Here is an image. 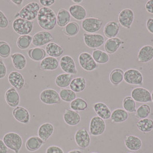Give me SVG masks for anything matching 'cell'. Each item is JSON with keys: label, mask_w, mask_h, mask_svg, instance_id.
Segmentation results:
<instances>
[{"label": "cell", "mask_w": 153, "mask_h": 153, "mask_svg": "<svg viewBox=\"0 0 153 153\" xmlns=\"http://www.w3.org/2000/svg\"><path fill=\"white\" fill-rule=\"evenodd\" d=\"M9 25V20L5 14L0 10V28H7Z\"/></svg>", "instance_id": "46"}, {"label": "cell", "mask_w": 153, "mask_h": 153, "mask_svg": "<svg viewBox=\"0 0 153 153\" xmlns=\"http://www.w3.org/2000/svg\"><path fill=\"white\" fill-rule=\"evenodd\" d=\"M46 54L48 55L49 56L56 58L63 54L64 50L61 46L57 43L51 42L46 45Z\"/></svg>", "instance_id": "32"}, {"label": "cell", "mask_w": 153, "mask_h": 153, "mask_svg": "<svg viewBox=\"0 0 153 153\" xmlns=\"http://www.w3.org/2000/svg\"><path fill=\"white\" fill-rule=\"evenodd\" d=\"M93 110L100 117L104 120H108L111 118L112 112L107 105L102 102H97L93 105Z\"/></svg>", "instance_id": "22"}, {"label": "cell", "mask_w": 153, "mask_h": 153, "mask_svg": "<svg viewBox=\"0 0 153 153\" xmlns=\"http://www.w3.org/2000/svg\"><path fill=\"white\" fill-rule=\"evenodd\" d=\"M54 40L52 34L47 31H41L32 36V44L35 47H40L51 43Z\"/></svg>", "instance_id": "12"}, {"label": "cell", "mask_w": 153, "mask_h": 153, "mask_svg": "<svg viewBox=\"0 0 153 153\" xmlns=\"http://www.w3.org/2000/svg\"><path fill=\"white\" fill-rule=\"evenodd\" d=\"M78 62L79 66L85 71L91 72L99 67L98 64L94 61L92 55L88 52H82L78 56Z\"/></svg>", "instance_id": "7"}, {"label": "cell", "mask_w": 153, "mask_h": 153, "mask_svg": "<svg viewBox=\"0 0 153 153\" xmlns=\"http://www.w3.org/2000/svg\"><path fill=\"white\" fill-rule=\"evenodd\" d=\"M54 132V126L50 123H45L39 127L38 135L42 140L46 142L53 135Z\"/></svg>", "instance_id": "25"}, {"label": "cell", "mask_w": 153, "mask_h": 153, "mask_svg": "<svg viewBox=\"0 0 153 153\" xmlns=\"http://www.w3.org/2000/svg\"><path fill=\"white\" fill-rule=\"evenodd\" d=\"M41 102L46 105H54L60 102L61 98L59 93L53 89H46L40 94Z\"/></svg>", "instance_id": "9"}, {"label": "cell", "mask_w": 153, "mask_h": 153, "mask_svg": "<svg viewBox=\"0 0 153 153\" xmlns=\"http://www.w3.org/2000/svg\"><path fill=\"white\" fill-rule=\"evenodd\" d=\"M145 9L148 13L153 14V0H149L146 2Z\"/></svg>", "instance_id": "50"}, {"label": "cell", "mask_w": 153, "mask_h": 153, "mask_svg": "<svg viewBox=\"0 0 153 153\" xmlns=\"http://www.w3.org/2000/svg\"><path fill=\"white\" fill-rule=\"evenodd\" d=\"M2 140L9 150L15 153H19L23 146V140L19 134L13 132H8L4 135Z\"/></svg>", "instance_id": "3"}, {"label": "cell", "mask_w": 153, "mask_h": 153, "mask_svg": "<svg viewBox=\"0 0 153 153\" xmlns=\"http://www.w3.org/2000/svg\"><path fill=\"white\" fill-rule=\"evenodd\" d=\"M137 59L142 63H146L153 60V46L145 45L142 47L138 52Z\"/></svg>", "instance_id": "21"}, {"label": "cell", "mask_w": 153, "mask_h": 153, "mask_svg": "<svg viewBox=\"0 0 153 153\" xmlns=\"http://www.w3.org/2000/svg\"><path fill=\"white\" fill-rule=\"evenodd\" d=\"M70 89L76 93H80L84 91L86 86V79L83 76L74 78L70 84Z\"/></svg>", "instance_id": "33"}, {"label": "cell", "mask_w": 153, "mask_h": 153, "mask_svg": "<svg viewBox=\"0 0 153 153\" xmlns=\"http://www.w3.org/2000/svg\"><path fill=\"white\" fill-rule=\"evenodd\" d=\"M151 114L150 106L147 104H143L140 105L135 111V116L137 118L143 119L147 118Z\"/></svg>", "instance_id": "42"}, {"label": "cell", "mask_w": 153, "mask_h": 153, "mask_svg": "<svg viewBox=\"0 0 153 153\" xmlns=\"http://www.w3.org/2000/svg\"><path fill=\"white\" fill-rule=\"evenodd\" d=\"M59 66L65 73L75 75L78 73L76 62L71 56L66 55L61 57L59 61Z\"/></svg>", "instance_id": "14"}, {"label": "cell", "mask_w": 153, "mask_h": 153, "mask_svg": "<svg viewBox=\"0 0 153 153\" xmlns=\"http://www.w3.org/2000/svg\"><path fill=\"white\" fill-rule=\"evenodd\" d=\"M34 22H30L22 18H16L12 23V28L16 33L20 36L29 35L33 31Z\"/></svg>", "instance_id": "4"}, {"label": "cell", "mask_w": 153, "mask_h": 153, "mask_svg": "<svg viewBox=\"0 0 153 153\" xmlns=\"http://www.w3.org/2000/svg\"><path fill=\"white\" fill-rule=\"evenodd\" d=\"M59 65V62L56 58L46 56L40 62L39 68L42 71H54L58 68Z\"/></svg>", "instance_id": "26"}, {"label": "cell", "mask_w": 153, "mask_h": 153, "mask_svg": "<svg viewBox=\"0 0 153 153\" xmlns=\"http://www.w3.org/2000/svg\"><path fill=\"white\" fill-rule=\"evenodd\" d=\"M40 4L43 7H48L53 5L55 2V0H39Z\"/></svg>", "instance_id": "51"}, {"label": "cell", "mask_w": 153, "mask_h": 153, "mask_svg": "<svg viewBox=\"0 0 153 153\" xmlns=\"http://www.w3.org/2000/svg\"><path fill=\"white\" fill-rule=\"evenodd\" d=\"M12 115L16 121L23 124H28L30 122L31 116L29 111L25 108L18 106L13 109Z\"/></svg>", "instance_id": "16"}, {"label": "cell", "mask_w": 153, "mask_h": 153, "mask_svg": "<svg viewBox=\"0 0 153 153\" xmlns=\"http://www.w3.org/2000/svg\"><path fill=\"white\" fill-rule=\"evenodd\" d=\"M5 100L10 107L15 108L20 102V97L19 92L15 88H9L5 93Z\"/></svg>", "instance_id": "18"}, {"label": "cell", "mask_w": 153, "mask_h": 153, "mask_svg": "<svg viewBox=\"0 0 153 153\" xmlns=\"http://www.w3.org/2000/svg\"><path fill=\"white\" fill-rule=\"evenodd\" d=\"M40 9V5L37 2H31L20 9L15 15L16 18H22L24 20L33 22L38 15L39 11Z\"/></svg>", "instance_id": "2"}, {"label": "cell", "mask_w": 153, "mask_h": 153, "mask_svg": "<svg viewBox=\"0 0 153 153\" xmlns=\"http://www.w3.org/2000/svg\"><path fill=\"white\" fill-rule=\"evenodd\" d=\"M124 145L128 150L132 152H137L141 149L142 142L138 137L133 135H128L124 139Z\"/></svg>", "instance_id": "23"}, {"label": "cell", "mask_w": 153, "mask_h": 153, "mask_svg": "<svg viewBox=\"0 0 153 153\" xmlns=\"http://www.w3.org/2000/svg\"><path fill=\"white\" fill-rule=\"evenodd\" d=\"M135 20V13L129 8L121 10L118 16L119 23L123 27L130 30Z\"/></svg>", "instance_id": "11"}, {"label": "cell", "mask_w": 153, "mask_h": 153, "mask_svg": "<svg viewBox=\"0 0 153 153\" xmlns=\"http://www.w3.org/2000/svg\"><path fill=\"white\" fill-rule=\"evenodd\" d=\"M63 120L70 126H76L81 122V116L78 112L72 109H66L63 114Z\"/></svg>", "instance_id": "20"}, {"label": "cell", "mask_w": 153, "mask_h": 153, "mask_svg": "<svg viewBox=\"0 0 153 153\" xmlns=\"http://www.w3.org/2000/svg\"><path fill=\"white\" fill-rule=\"evenodd\" d=\"M9 149L4 143L3 140L0 139V153H8Z\"/></svg>", "instance_id": "52"}, {"label": "cell", "mask_w": 153, "mask_h": 153, "mask_svg": "<svg viewBox=\"0 0 153 153\" xmlns=\"http://www.w3.org/2000/svg\"><path fill=\"white\" fill-rule=\"evenodd\" d=\"M73 78V75L72 74L62 73L55 77V84L58 87L63 89L70 86Z\"/></svg>", "instance_id": "35"}, {"label": "cell", "mask_w": 153, "mask_h": 153, "mask_svg": "<svg viewBox=\"0 0 153 153\" xmlns=\"http://www.w3.org/2000/svg\"><path fill=\"white\" fill-rule=\"evenodd\" d=\"M12 49L10 45L7 42L0 40V57L2 58H8L10 55Z\"/></svg>", "instance_id": "45"}, {"label": "cell", "mask_w": 153, "mask_h": 153, "mask_svg": "<svg viewBox=\"0 0 153 153\" xmlns=\"http://www.w3.org/2000/svg\"><path fill=\"white\" fill-rule=\"evenodd\" d=\"M79 30L80 26L79 24L76 22H71L64 27L62 31L65 35L73 37L76 36L79 33Z\"/></svg>", "instance_id": "39"}, {"label": "cell", "mask_w": 153, "mask_h": 153, "mask_svg": "<svg viewBox=\"0 0 153 153\" xmlns=\"http://www.w3.org/2000/svg\"><path fill=\"white\" fill-rule=\"evenodd\" d=\"M11 60L13 67L16 70H22L27 65V59L24 55L20 53H15L12 54Z\"/></svg>", "instance_id": "30"}, {"label": "cell", "mask_w": 153, "mask_h": 153, "mask_svg": "<svg viewBox=\"0 0 153 153\" xmlns=\"http://www.w3.org/2000/svg\"><path fill=\"white\" fill-rule=\"evenodd\" d=\"M72 1H73V2H74V3H76V4H78L81 3L83 1H82V0H73Z\"/></svg>", "instance_id": "55"}, {"label": "cell", "mask_w": 153, "mask_h": 153, "mask_svg": "<svg viewBox=\"0 0 153 153\" xmlns=\"http://www.w3.org/2000/svg\"><path fill=\"white\" fill-rule=\"evenodd\" d=\"M124 70L120 68H116L111 71L109 74V81L112 85L115 86H119L124 80Z\"/></svg>", "instance_id": "36"}, {"label": "cell", "mask_w": 153, "mask_h": 153, "mask_svg": "<svg viewBox=\"0 0 153 153\" xmlns=\"http://www.w3.org/2000/svg\"><path fill=\"white\" fill-rule=\"evenodd\" d=\"M71 17L68 10L65 8L59 9L56 15V25L61 28L65 27L70 22Z\"/></svg>", "instance_id": "29"}, {"label": "cell", "mask_w": 153, "mask_h": 153, "mask_svg": "<svg viewBox=\"0 0 153 153\" xmlns=\"http://www.w3.org/2000/svg\"><path fill=\"white\" fill-rule=\"evenodd\" d=\"M39 25L45 31H53L56 25V15L51 8L42 7L37 16Z\"/></svg>", "instance_id": "1"}, {"label": "cell", "mask_w": 153, "mask_h": 153, "mask_svg": "<svg viewBox=\"0 0 153 153\" xmlns=\"http://www.w3.org/2000/svg\"><path fill=\"white\" fill-rule=\"evenodd\" d=\"M131 97L135 102L140 103L150 102L152 100V93L147 89L138 87L132 89L131 93Z\"/></svg>", "instance_id": "13"}, {"label": "cell", "mask_w": 153, "mask_h": 153, "mask_svg": "<svg viewBox=\"0 0 153 153\" xmlns=\"http://www.w3.org/2000/svg\"><path fill=\"white\" fill-rule=\"evenodd\" d=\"M70 107L71 109L78 112L83 111L88 108L87 102L82 98H76L70 103Z\"/></svg>", "instance_id": "40"}, {"label": "cell", "mask_w": 153, "mask_h": 153, "mask_svg": "<svg viewBox=\"0 0 153 153\" xmlns=\"http://www.w3.org/2000/svg\"><path fill=\"white\" fill-rule=\"evenodd\" d=\"M46 153H64L63 150L58 146H49L46 150Z\"/></svg>", "instance_id": "48"}, {"label": "cell", "mask_w": 153, "mask_h": 153, "mask_svg": "<svg viewBox=\"0 0 153 153\" xmlns=\"http://www.w3.org/2000/svg\"><path fill=\"white\" fill-rule=\"evenodd\" d=\"M128 113L122 108H117L112 112L111 120L114 123H121L126 122L128 118Z\"/></svg>", "instance_id": "31"}, {"label": "cell", "mask_w": 153, "mask_h": 153, "mask_svg": "<svg viewBox=\"0 0 153 153\" xmlns=\"http://www.w3.org/2000/svg\"><path fill=\"white\" fill-rule=\"evenodd\" d=\"M123 107L128 113H134L137 110L136 102L131 96H126L123 101Z\"/></svg>", "instance_id": "44"}, {"label": "cell", "mask_w": 153, "mask_h": 153, "mask_svg": "<svg viewBox=\"0 0 153 153\" xmlns=\"http://www.w3.org/2000/svg\"><path fill=\"white\" fill-rule=\"evenodd\" d=\"M94 153V152H93V153Z\"/></svg>", "instance_id": "57"}, {"label": "cell", "mask_w": 153, "mask_h": 153, "mask_svg": "<svg viewBox=\"0 0 153 153\" xmlns=\"http://www.w3.org/2000/svg\"><path fill=\"white\" fill-rule=\"evenodd\" d=\"M151 93H152V102H153V90Z\"/></svg>", "instance_id": "56"}, {"label": "cell", "mask_w": 153, "mask_h": 153, "mask_svg": "<svg viewBox=\"0 0 153 153\" xmlns=\"http://www.w3.org/2000/svg\"></svg>", "instance_id": "58"}, {"label": "cell", "mask_w": 153, "mask_h": 153, "mask_svg": "<svg viewBox=\"0 0 153 153\" xmlns=\"http://www.w3.org/2000/svg\"><path fill=\"white\" fill-rule=\"evenodd\" d=\"M74 139L76 145L81 149H86L91 145V137L84 128H79L76 131L74 135Z\"/></svg>", "instance_id": "15"}, {"label": "cell", "mask_w": 153, "mask_h": 153, "mask_svg": "<svg viewBox=\"0 0 153 153\" xmlns=\"http://www.w3.org/2000/svg\"><path fill=\"white\" fill-rule=\"evenodd\" d=\"M146 25L147 31L153 35V18H149L146 21Z\"/></svg>", "instance_id": "49"}, {"label": "cell", "mask_w": 153, "mask_h": 153, "mask_svg": "<svg viewBox=\"0 0 153 153\" xmlns=\"http://www.w3.org/2000/svg\"><path fill=\"white\" fill-rule=\"evenodd\" d=\"M103 22L99 18L88 17L81 23V27L84 31L88 33H96L100 30Z\"/></svg>", "instance_id": "8"}, {"label": "cell", "mask_w": 153, "mask_h": 153, "mask_svg": "<svg viewBox=\"0 0 153 153\" xmlns=\"http://www.w3.org/2000/svg\"><path fill=\"white\" fill-rule=\"evenodd\" d=\"M106 130V124L104 119L98 116L93 117L89 124L90 134L94 137H99L103 134Z\"/></svg>", "instance_id": "10"}, {"label": "cell", "mask_w": 153, "mask_h": 153, "mask_svg": "<svg viewBox=\"0 0 153 153\" xmlns=\"http://www.w3.org/2000/svg\"><path fill=\"white\" fill-rule=\"evenodd\" d=\"M124 44V42L119 38L116 37L114 38L108 39L104 45L105 51L108 54H114Z\"/></svg>", "instance_id": "19"}, {"label": "cell", "mask_w": 153, "mask_h": 153, "mask_svg": "<svg viewBox=\"0 0 153 153\" xmlns=\"http://www.w3.org/2000/svg\"><path fill=\"white\" fill-rule=\"evenodd\" d=\"M10 1L16 6H21L24 2L23 0H11Z\"/></svg>", "instance_id": "53"}, {"label": "cell", "mask_w": 153, "mask_h": 153, "mask_svg": "<svg viewBox=\"0 0 153 153\" xmlns=\"http://www.w3.org/2000/svg\"><path fill=\"white\" fill-rule=\"evenodd\" d=\"M46 50L41 47H34L28 51V56L32 61L41 62L46 56Z\"/></svg>", "instance_id": "34"}, {"label": "cell", "mask_w": 153, "mask_h": 153, "mask_svg": "<svg viewBox=\"0 0 153 153\" xmlns=\"http://www.w3.org/2000/svg\"><path fill=\"white\" fill-rule=\"evenodd\" d=\"M7 74V68L2 59H0V79L4 78Z\"/></svg>", "instance_id": "47"}, {"label": "cell", "mask_w": 153, "mask_h": 153, "mask_svg": "<svg viewBox=\"0 0 153 153\" xmlns=\"http://www.w3.org/2000/svg\"><path fill=\"white\" fill-rule=\"evenodd\" d=\"M10 85L17 91H20L25 85V79L22 73L17 71H11L8 76Z\"/></svg>", "instance_id": "17"}, {"label": "cell", "mask_w": 153, "mask_h": 153, "mask_svg": "<svg viewBox=\"0 0 153 153\" xmlns=\"http://www.w3.org/2000/svg\"><path fill=\"white\" fill-rule=\"evenodd\" d=\"M124 81L128 84L142 86L143 85L144 78L142 73L139 70L130 69L124 72Z\"/></svg>", "instance_id": "6"}, {"label": "cell", "mask_w": 153, "mask_h": 153, "mask_svg": "<svg viewBox=\"0 0 153 153\" xmlns=\"http://www.w3.org/2000/svg\"><path fill=\"white\" fill-rule=\"evenodd\" d=\"M59 94L61 100L66 102H71L76 98V93L70 89H62Z\"/></svg>", "instance_id": "43"}, {"label": "cell", "mask_w": 153, "mask_h": 153, "mask_svg": "<svg viewBox=\"0 0 153 153\" xmlns=\"http://www.w3.org/2000/svg\"><path fill=\"white\" fill-rule=\"evenodd\" d=\"M68 153H83L82 151L79 150H73L70 151Z\"/></svg>", "instance_id": "54"}, {"label": "cell", "mask_w": 153, "mask_h": 153, "mask_svg": "<svg viewBox=\"0 0 153 153\" xmlns=\"http://www.w3.org/2000/svg\"><path fill=\"white\" fill-rule=\"evenodd\" d=\"M121 25L116 21H111L107 23L104 28V34L108 39L117 37L120 31Z\"/></svg>", "instance_id": "24"}, {"label": "cell", "mask_w": 153, "mask_h": 153, "mask_svg": "<svg viewBox=\"0 0 153 153\" xmlns=\"http://www.w3.org/2000/svg\"><path fill=\"white\" fill-rule=\"evenodd\" d=\"M92 57L97 64H106L109 61V56L105 51L99 49L94 50L92 53Z\"/></svg>", "instance_id": "37"}, {"label": "cell", "mask_w": 153, "mask_h": 153, "mask_svg": "<svg viewBox=\"0 0 153 153\" xmlns=\"http://www.w3.org/2000/svg\"><path fill=\"white\" fill-rule=\"evenodd\" d=\"M85 45L92 49H97L104 45L105 38L100 33H85L83 35Z\"/></svg>", "instance_id": "5"}, {"label": "cell", "mask_w": 153, "mask_h": 153, "mask_svg": "<svg viewBox=\"0 0 153 153\" xmlns=\"http://www.w3.org/2000/svg\"><path fill=\"white\" fill-rule=\"evenodd\" d=\"M69 13L75 20L78 21H83L86 19L87 15L85 8L79 4L71 5L69 8Z\"/></svg>", "instance_id": "27"}, {"label": "cell", "mask_w": 153, "mask_h": 153, "mask_svg": "<svg viewBox=\"0 0 153 153\" xmlns=\"http://www.w3.org/2000/svg\"><path fill=\"white\" fill-rule=\"evenodd\" d=\"M45 143V142L38 136H32L26 140L25 146L28 152H35L39 150Z\"/></svg>", "instance_id": "28"}, {"label": "cell", "mask_w": 153, "mask_h": 153, "mask_svg": "<svg viewBox=\"0 0 153 153\" xmlns=\"http://www.w3.org/2000/svg\"><path fill=\"white\" fill-rule=\"evenodd\" d=\"M32 42V36L30 35L20 36L17 39V46L22 50L28 48Z\"/></svg>", "instance_id": "41"}, {"label": "cell", "mask_w": 153, "mask_h": 153, "mask_svg": "<svg viewBox=\"0 0 153 153\" xmlns=\"http://www.w3.org/2000/svg\"><path fill=\"white\" fill-rule=\"evenodd\" d=\"M137 127L143 133L150 132L153 130V120L150 118L140 119L137 123Z\"/></svg>", "instance_id": "38"}]
</instances>
